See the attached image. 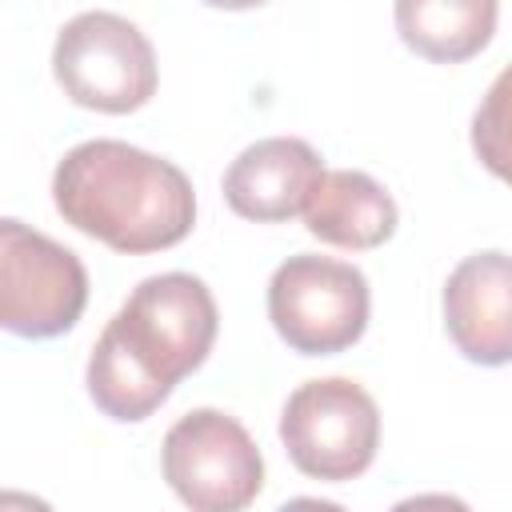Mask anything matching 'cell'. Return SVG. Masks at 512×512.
<instances>
[{"label": "cell", "instance_id": "6da1fadb", "mask_svg": "<svg viewBox=\"0 0 512 512\" xmlns=\"http://www.w3.org/2000/svg\"><path fill=\"white\" fill-rule=\"evenodd\" d=\"M216 324V300L192 272L140 280L92 344V404L120 424L148 420L172 388L208 360Z\"/></svg>", "mask_w": 512, "mask_h": 512}, {"label": "cell", "instance_id": "7a4b0ae2", "mask_svg": "<svg viewBox=\"0 0 512 512\" xmlns=\"http://www.w3.org/2000/svg\"><path fill=\"white\" fill-rule=\"evenodd\" d=\"M52 200L76 232L128 256L172 248L196 224L192 180L172 160L124 140L76 144L56 164Z\"/></svg>", "mask_w": 512, "mask_h": 512}, {"label": "cell", "instance_id": "3957f363", "mask_svg": "<svg viewBox=\"0 0 512 512\" xmlns=\"http://www.w3.org/2000/svg\"><path fill=\"white\" fill-rule=\"evenodd\" d=\"M52 72L64 96L96 112H136L156 96V52L148 36L116 12L72 16L52 48Z\"/></svg>", "mask_w": 512, "mask_h": 512}, {"label": "cell", "instance_id": "277c9868", "mask_svg": "<svg viewBox=\"0 0 512 512\" xmlns=\"http://www.w3.org/2000/svg\"><path fill=\"white\" fill-rule=\"evenodd\" d=\"M368 280L332 256H288L268 280V320L300 356H336L368 328Z\"/></svg>", "mask_w": 512, "mask_h": 512}, {"label": "cell", "instance_id": "5b68a950", "mask_svg": "<svg viewBox=\"0 0 512 512\" xmlns=\"http://www.w3.org/2000/svg\"><path fill=\"white\" fill-rule=\"evenodd\" d=\"M280 440L304 476L340 484L368 472L376 460L380 408L348 376L308 380L284 400Z\"/></svg>", "mask_w": 512, "mask_h": 512}, {"label": "cell", "instance_id": "8992f818", "mask_svg": "<svg viewBox=\"0 0 512 512\" xmlns=\"http://www.w3.org/2000/svg\"><path fill=\"white\" fill-rule=\"evenodd\" d=\"M172 492L196 512H240L264 488V456L248 428L220 408L180 416L160 448Z\"/></svg>", "mask_w": 512, "mask_h": 512}, {"label": "cell", "instance_id": "52a82bcc", "mask_svg": "<svg viewBox=\"0 0 512 512\" xmlns=\"http://www.w3.org/2000/svg\"><path fill=\"white\" fill-rule=\"evenodd\" d=\"M88 304L80 256L52 236L0 220V324L12 336L48 340L68 332Z\"/></svg>", "mask_w": 512, "mask_h": 512}, {"label": "cell", "instance_id": "ba28073f", "mask_svg": "<svg viewBox=\"0 0 512 512\" xmlns=\"http://www.w3.org/2000/svg\"><path fill=\"white\" fill-rule=\"evenodd\" d=\"M444 328L472 364H512V256H464L444 280Z\"/></svg>", "mask_w": 512, "mask_h": 512}, {"label": "cell", "instance_id": "9c48e42d", "mask_svg": "<svg viewBox=\"0 0 512 512\" xmlns=\"http://www.w3.org/2000/svg\"><path fill=\"white\" fill-rule=\"evenodd\" d=\"M324 176L320 152L300 136H268L248 144L224 172V200L236 216L280 224L304 216V204Z\"/></svg>", "mask_w": 512, "mask_h": 512}, {"label": "cell", "instance_id": "30bf717a", "mask_svg": "<svg viewBox=\"0 0 512 512\" xmlns=\"http://www.w3.org/2000/svg\"><path fill=\"white\" fill-rule=\"evenodd\" d=\"M304 224L316 240L336 248H380L396 232V200L368 172L324 168L304 204Z\"/></svg>", "mask_w": 512, "mask_h": 512}, {"label": "cell", "instance_id": "8fae6325", "mask_svg": "<svg viewBox=\"0 0 512 512\" xmlns=\"http://www.w3.org/2000/svg\"><path fill=\"white\" fill-rule=\"evenodd\" d=\"M496 16L500 0H396L400 40L432 64H460L488 48Z\"/></svg>", "mask_w": 512, "mask_h": 512}, {"label": "cell", "instance_id": "7c38bea8", "mask_svg": "<svg viewBox=\"0 0 512 512\" xmlns=\"http://www.w3.org/2000/svg\"><path fill=\"white\" fill-rule=\"evenodd\" d=\"M472 152L504 184H512V64L488 84L472 116Z\"/></svg>", "mask_w": 512, "mask_h": 512}, {"label": "cell", "instance_id": "4fadbf2b", "mask_svg": "<svg viewBox=\"0 0 512 512\" xmlns=\"http://www.w3.org/2000/svg\"><path fill=\"white\" fill-rule=\"evenodd\" d=\"M200 4L224 8V12H244V8H260V4H268V0H200Z\"/></svg>", "mask_w": 512, "mask_h": 512}]
</instances>
